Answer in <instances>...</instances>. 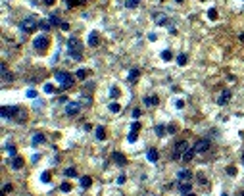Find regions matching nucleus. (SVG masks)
I'll return each mask as SVG.
<instances>
[{
	"label": "nucleus",
	"mask_w": 244,
	"mask_h": 196,
	"mask_svg": "<svg viewBox=\"0 0 244 196\" xmlns=\"http://www.w3.org/2000/svg\"><path fill=\"white\" fill-rule=\"evenodd\" d=\"M146 160H148L150 163H156L158 160H160V154H158L156 148H148V152H146Z\"/></svg>",
	"instance_id": "obj_11"
},
{
	"label": "nucleus",
	"mask_w": 244,
	"mask_h": 196,
	"mask_svg": "<svg viewBox=\"0 0 244 196\" xmlns=\"http://www.w3.org/2000/svg\"><path fill=\"white\" fill-rule=\"evenodd\" d=\"M242 165H244V152H242Z\"/></svg>",
	"instance_id": "obj_52"
},
{
	"label": "nucleus",
	"mask_w": 244,
	"mask_h": 196,
	"mask_svg": "<svg viewBox=\"0 0 244 196\" xmlns=\"http://www.w3.org/2000/svg\"><path fill=\"white\" fill-rule=\"evenodd\" d=\"M87 69H77V73H75V77H77V79H79V81H83V79H87Z\"/></svg>",
	"instance_id": "obj_24"
},
{
	"label": "nucleus",
	"mask_w": 244,
	"mask_h": 196,
	"mask_svg": "<svg viewBox=\"0 0 244 196\" xmlns=\"http://www.w3.org/2000/svg\"><path fill=\"white\" fill-rule=\"evenodd\" d=\"M131 116H133V119H139V117H140V110H137V108H135Z\"/></svg>",
	"instance_id": "obj_39"
},
{
	"label": "nucleus",
	"mask_w": 244,
	"mask_h": 196,
	"mask_svg": "<svg viewBox=\"0 0 244 196\" xmlns=\"http://www.w3.org/2000/svg\"><path fill=\"white\" fill-rule=\"evenodd\" d=\"M46 46H48V37L46 35L35 37V40H33V48L35 50H46Z\"/></svg>",
	"instance_id": "obj_5"
},
{
	"label": "nucleus",
	"mask_w": 244,
	"mask_h": 196,
	"mask_svg": "<svg viewBox=\"0 0 244 196\" xmlns=\"http://www.w3.org/2000/svg\"><path fill=\"white\" fill-rule=\"evenodd\" d=\"M54 79L58 81V85H60V88H62V91H66V88H69L71 85H73V77H71L67 71H56Z\"/></svg>",
	"instance_id": "obj_2"
},
{
	"label": "nucleus",
	"mask_w": 244,
	"mask_h": 196,
	"mask_svg": "<svg viewBox=\"0 0 244 196\" xmlns=\"http://www.w3.org/2000/svg\"><path fill=\"white\" fill-rule=\"evenodd\" d=\"M40 181L42 183H50V171H44V173L40 175Z\"/></svg>",
	"instance_id": "obj_30"
},
{
	"label": "nucleus",
	"mask_w": 244,
	"mask_h": 196,
	"mask_svg": "<svg viewBox=\"0 0 244 196\" xmlns=\"http://www.w3.org/2000/svg\"><path fill=\"white\" fill-rule=\"evenodd\" d=\"M140 75V71H139V69H131V71H129V79H137V77H139Z\"/></svg>",
	"instance_id": "obj_32"
},
{
	"label": "nucleus",
	"mask_w": 244,
	"mask_h": 196,
	"mask_svg": "<svg viewBox=\"0 0 244 196\" xmlns=\"http://www.w3.org/2000/svg\"><path fill=\"white\" fill-rule=\"evenodd\" d=\"M37 27H39V21H37L35 18H27V19H23V23H21V31L23 33H33Z\"/></svg>",
	"instance_id": "obj_3"
},
{
	"label": "nucleus",
	"mask_w": 244,
	"mask_h": 196,
	"mask_svg": "<svg viewBox=\"0 0 244 196\" xmlns=\"http://www.w3.org/2000/svg\"><path fill=\"white\" fill-rule=\"evenodd\" d=\"M185 196H196V194H194V192H188V194H185Z\"/></svg>",
	"instance_id": "obj_50"
},
{
	"label": "nucleus",
	"mask_w": 244,
	"mask_h": 196,
	"mask_svg": "<svg viewBox=\"0 0 244 196\" xmlns=\"http://www.w3.org/2000/svg\"><path fill=\"white\" fill-rule=\"evenodd\" d=\"M240 196H244V192H240Z\"/></svg>",
	"instance_id": "obj_54"
},
{
	"label": "nucleus",
	"mask_w": 244,
	"mask_h": 196,
	"mask_svg": "<svg viewBox=\"0 0 244 196\" xmlns=\"http://www.w3.org/2000/svg\"><path fill=\"white\" fill-rule=\"evenodd\" d=\"M186 62H188V56H186V54H179L177 56V64L179 65H185Z\"/></svg>",
	"instance_id": "obj_26"
},
{
	"label": "nucleus",
	"mask_w": 244,
	"mask_h": 196,
	"mask_svg": "<svg viewBox=\"0 0 244 196\" xmlns=\"http://www.w3.org/2000/svg\"><path fill=\"white\" fill-rule=\"evenodd\" d=\"M175 106H177V108H183V106H185V100H175Z\"/></svg>",
	"instance_id": "obj_46"
},
{
	"label": "nucleus",
	"mask_w": 244,
	"mask_h": 196,
	"mask_svg": "<svg viewBox=\"0 0 244 196\" xmlns=\"http://www.w3.org/2000/svg\"><path fill=\"white\" fill-rule=\"evenodd\" d=\"M137 137H139V131H133V129H131V133L127 135V140H129V142H135Z\"/></svg>",
	"instance_id": "obj_27"
},
{
	"label": "nucleus",
	"mask_w": 244,
	"mask_h": 196,
	"mask_svg": "<svg viewBox=\"0 0 244 196\" xmlns=\"http://www.w3.org/2000/svg\"><path fill=\"white\" fill-rule=\"evenodd\" d=\"M79 108H81L79 102H67L66 104V113L67 116H75V113L79 112Z\"/></svg>",
	"instance_id": "obj_9"
},
{
	"label": "nucleus",
	"mask_w": 244,
	"mask_h": 196,
	"mask_svg": "<svg viewBox=\"0 0 244 196\" xmlns=\"http://www.w3.org/2000/svg\"><path fill=\"white\" fill-rule=\"evenodd\" d=\"M44 92H46V94H54V92H56L54 85H50V83H48V85H44Z\"/></svg>",
	"instance_id": "obj_29"
},
{
	"label": "nucleus",
	"mask_w": 244,
	"mask_h": 196,
	"mask_svg": "<svg viewBox=\"0 0 244 196\" xmlns=\"http://www.w3.org/2000/svg\"><path fill=\"white\" fill-rule=\"evenodd\" d=\"M194 154H196V152H194V148H188L185 154H183V162H190L194 158Z\"/></svg>",
	"instance_id": "obj_19"
},
{
	"label": "nucleus",
	"mask_w": 244,
	"mask_h": 196,
	"mask_svg": "<svg viewBox=\"0 0 244 196\" xmlns=\"http://www.w3.org/2000/svg\"><path fill=\"white\" fill-rule=\"evenodd\" d=\"M60 189H62V192H69V190H71V185H69V183H62V185H60Z\"/></svg>",
	"instance_id": "obj_33"
},
{
	"label": "nucleus",
	"mask_w": 244,
	"mask_h": 196,
	"mask_svg": "<svg viewBox=\"0 0 244 196\" xmlns=\"http://www.w3.org/2000/svg\"><path fill=\"white\" fill-rule=\"evenodd\" d=\"M158 102H160V100H158V96H146L144 98V104L146 106H158Z\"/></svg>",
	"instance_id": "obj_20"
},
{
	"label": "nucleus",
	"mask_w": 244,
	"mask_h": 196,
	"mask_svg": "<svg viewBox=\"0 0 244 196\" xmlns=\"http://www.w3.org/2000/svg\"><path fill=\"white\" fill-rule=\"evenodd\" d=\"M227 173H229L231 177H235V175H237V167H235V165H229V167H227Z\"/></svg>",
	"instance_id": "obj_36"
},
{
	"label": "nucleus",
	"mask_w": 244,
	"mask_h": 196,
	"mask_svg": "<svg viewBox=\"0 0 244 196\" xmlns=\"http://www.w3.org/2000/svg\"><path fill=\"white\" fill-rule=\"evenodd\" d=\"M210 146H211V142L208 140V138H202V140H198L192 148H194V152H196V154H200V152H208Z\"/></svg>",
	"instance_id": "obj_6"
},
{
	"label": "nucleus",
	"mask_w": 244,
	"mask_h": 196,
	"mask_svg": "<svg viewBox=\"0 0 244 196\" xmlns=\"http://www.w3.org/2000/svg\"><path fill=\"white\" fill-rule=\"evenodd\" d=\"M188 150V142L186 140H181V142H177L175 144V152H173V158L175 160H179V158H183V154Z\"/></svg>",
	"instance_id": "obj_4"
},
{
	"label": "nucleus",
	"mask_w": 244,
	"mask_h": 196,
	"mask_svg": "<svg viewBox=\"0 0 244 196\" xmlns=\"http://www.w3.org/2000/svg\"><path fill=\"white\" fill-rule=\"evenodd\" d=\"M44 2H46L48 6H52V4H54V0H44Z\"/></svg>",
	"instance_id": "obj_49"
},
{
	"label": "nucleus",
	"mask_w": 244,
	"mask_h": 196,
	"mask_svg": "<svg viewBox=\"0 0 244 196\" xmlns=\"http://www.w3.org/2000/svg\"><path fill=\"white\" fill-rule=\"evenodd\" d=\"M67 52H69V58L73 60H81L83 58V42H81L77 37H71L69 40H67Z\"/></svg>",
	"instance_id": "obj_1"
},
{
	"label": "nucleus",
	"mask_w": 244,
	"mask_h": 196,
	"mask_svg": "<svg viewBox=\"0 0 244 196\" xmlns=\"http://www.w3.org/2000/svg\"><path fill=\"white\" fill-rule=\"evenodd\" d=\"M179 192L181 194H188L190 190H192V185H190V181H179Z\"/></svg>",
	"instance_id": "obj_10"
},
{
	"label": "nucleus",
	"mask_w": 244,
	"mask_h": 196,
	"mask_svg": "<svg viewBox=\"0 0 244 196\" xmlns=\"http://www.w3.org/2000/svg\"><path fill=\"white\" fill-rule=\"evenodd\" d=\"M117 92H119V91H117V87H112V91H110V96L115 98V96H117Z\"/></svg>",
	"instance_id": "obj_40"
},
{
	"label": "nucleus",
	"mask_w": 244,
	"mask_h": 196,
	"mask_svg": "<svg viewBox=\"0 0 244 196\" xmlns=\"http://www.w3.org/2000/svg\"><path fill=\"white\" fill-rule=\"evenodd\" d=\"M0 69H2V83H4V85L12 83V81H14V75H12V73L8 71V67L2 64V67H0Z\"/></svg>",
	"instance_id": "obj_12"
},
{
	"label": "nucleus",
	"mask_w": 244,
	"mask_h": 196,
	"mask_svg": "<svg viewBox=\"0 0 244 196\" xmlns=\"http://www.w3.org/2000/svg\"><path fill=\"white\" fill-rule=\"evenodd\" d=\"M87 42H88V46H91V48H96V46L100 44L98 33H96V31H91V33H88V39H87Z\"/></svg>",
	"instance_id": "obj_8"
},
{
	"label": "nucleus",
	"mask_w": 244,
	"mask_h": 196,
	"mask_svg": "<svg viewBox=\"0 0 244 196\" xmlns=\"http://www.w3.org/2000/svg\"><path fill=\"white\" fill-rule=\"evenodd\" d=\"M60 27H62V31H69V23H66V21H64Z\"/></svg>",
	"instance_id": "obj_45"
},
{
	"label": "nucleus",
	"mask_w": 244,
	"mask_h": 196,
	"mask_svg": "<svg viewBox=\"0 0 244 196\" xmlns=\"http://www.w3.org/2000/svg\"><path fill=\"white\" fill-rule=\"evenodd\" d=\"M154 21L158 25H167V15L165 14H154Z\"/></svg>",
	"instance_id": "obj_17"
},
{
	"label": "nucleus",
	"mask_w": 244,
	"mask_h": 196,
	"mask_svg": "<svg viewBox=\"0 0 244 196\" xmlns=\"http://www.w3.org/2000/svg\"><path fill=\"white\" fill-rule=\"evenodd\" d=\"M39 27L42 31H50V25H48V23H39Z\"/></svg>",
	"instance_id": "obj_41"
},
{
	"label": "nucleus",
	"mask_w": 244,
	"mask_h": 196,
	"mask_svg": "<svg viewBox=\"0 0 244 196\" xmlns=\"http://www.w3.org/2000/svg\"><path fill=\"white\" fill-rule=\"evenodd\" d=\"M148 39H150V40H156V39H158V35H156V33H150Z\"/></svg>",
	"instance_id": "obj_48"
},
{
	"label": "nucleus",
	"mask_w": 244,
	"mask_h": 196,
	"mask_svg": "<svg viewBox=\"0 0 244 196\" xmlns=\"http://www.w3.org/2000/svg\"><path fill=\"white\" fill-rule=\"evenodd\" d=\"M50 23H52V25H62V21L58 19V15H56V14L50 15Z\"/></svg>",
	"instance_id": "obj_31"
},
{
	"label": "nucleus",
	"mask_w": 244,
	"mask_h": 196,
	"mask_svg": "<svg viewBox=\"0 0 244 196\" xmlns=\"http://www.w3.org/2000/svg\"><path fill=\"white\" fill-rule=\"evenodd\" d=\"M229 100H231V91H223L221 96L217 98V104H219V106H225Z\"/></svg>",
	"instance_id": "obj_15"
},
{
	"label": "nucleus",
	"mask_w": 244,
	"mask_h": 196,
	"mask_svg": "<svg viewBox=\"0 0 244 196\" xmlns=\"http://www.w3.org/2000/svg\"><path fill=\"white\" fill-rule=\"evenodd\" d=\"M18 112H19L18 106H4V108H2V117H4V119H6V117H14Z\"/></svg>",
	"instance_id": "obj_7"
},
{
	"label": "nucleus",
	"mask_w": 244,
	"mask_h": 196,
	"mask_svg": "<svg viewBox=\"0 0 244 196\" xmlns=\"http://www.w3.org/2000/svg\"><path fill=\"white\" fill-rule=\"evenodd\" d=\"M91 185H92V179H91V177H87V175H85V177H81V186H83V189H88Z\"/></svg>",
	"instance_id": "obj_23"
},
{
	"label": "nucleus",
	"mask_w": 244,
	"mask_h": 196,
	"mask_svg": "<svg viewBox=\"0 0 244 196\" xmlns=\"http://www.w3.org/2000/svg\"><path fill=\"white\" fill-rule=\"evenodd\" d=\"M112 160L117 163V165H127V158L123 156V154H119V152H113L112 154Z\"/></svg>",
	"instance_id": "obj_13"
},
{
	"label": "nucleus",
	"mask_w": 244,
	"mask_h": 196,
	"mask_svg": "<svg viewBox=\"0 0 244 196\" xmlns=\"http://www.w3.org/2000/svg\"><path fill=\"white\" fill-rule=\"evenodd\" d=\"M240 40H244V33H242V35H240Z\"/></svg>",
	"instance_id": "obj_51"
},
{
	"label": "nucleus",
	"mask_w": 244,
	"mask_h": 196,
	"mask_svg": "<svg viewBox=\"0 0 244 196\" xmlns=\"http://www.w3.org/2000/svg\"><path fill=\"white\" fill-rule=\"evenodd\" d=\"M160 58H161V60H165V62H169V60L173 58L171 50H164V52H161V54H160Z\"/></svg>",
	"instance_id": "obj_25"
},
{
	"label": "nucleus",
	"mask_w": 244,
	"mask_h": 196,
	"mask_svg": "<svg viewBox=\"0 0 244 196\" xmlns=\"http://www.w3.org/2000/svg\"><path fill=\"white\" fill-rule=\"evenodd\" d=\"M154 131H156L158 137H164V135H165V127H164V125H156V127H154Z\"/></svg>",
	"instance_id": "obj_28"
},
{
	"label": "nucleus",
	"mask_w": 244,
	"mask_h": 196,
	"mask_svg": "<svg viewBox=\"0 0 244 196\" xmlns=\"http://www.w3.org/2000/svg\"><path fill=\"white\" fill-rule=\"evenodd\" d=\"M8 152H10V156H15V146H6Z\"/></svg>",
	"instance_id": "obj_43"
},
{
	"label": "nucleus",
	"mask_w": 244,
	"mask_h": 196,
	"mask_svg": "<svg viewBox=\"0 0 244 196\" xmlns=\"http://www.w3.org/2000/svg\"><path fill=\"white\" fill-rule=\"evenodd\" d=\"M177 179L179 181H190V179H192V173H190L188 169H181L177 173Z\"/></svg>",
	"instance_id": "obj_16"
},
{
	"label": "nucleus",
	"mask_w": 244,
	"mask_h": 196,
	"mask_svg": "<svg viewBox=\"0 0 244 196\" xmlns=\"http://www.w3.org/2000/svg\"><path fill=\"white\" fill-rule=\"evenodd\" d=\"M140 4V0H127V4H125V6L127 8H137Z\"/></svg>",
	"instance_id": "obj_34"
},
{
	"label": "nucleus",
	"mask_w": 244,
	"mask_h": 196,
	"mask_svg": "<svg viewBox=\"0 0 244 196\" xmlns=\"http://www.w3.org/2000/svg\"><path fill=\"white\" fill-rule=\"evenodd\" d=\"M27 98H37V91H35V88H29V91H27Z\"/></svg>",
	"instance_id": "obj_38"
},
{
	"label": "nucleus",
	"mask_w": 244,
	"mask_h": 196,
	"mask_svg": "<svg viewBox=\"0 0 244 196\" xmlns=\"http://www.w3.org/2000/svg\"><path fill=\"white\" fill-rule=\"evenodd\" d=\"M23 163H25V162H23V158H19V156H14V158L10 160L12 169H21V167H23Z\"/></svg>",
	"instance_id": "obj_14"
},
{
	"label": "nucleus",
	"mask_w": 244,
	"mask_h": 196,
	"mask_svg": "<svg viewBox=\"0 0 244 196\" xmlns=\"http://www.w3.org/2000/svg\"><path fill=\"white\" fill-rule=\"evenodd\" d=\"M94 133H96V138H98V140H104V137H106V131H104V125H98V127L94 129Z\"/></svg>",
	"instance_id": "obj_18"
},
{
	"label": "nucleus",
	"mask_w": 244,
	"mask_h": 196,
	"mask_svg": "<svg viewBox=\"0 0 244 196\" xmlns=\"http://www.w3.org/2000/svg\"><path fill=\"white\" fill-rule=\"evenodd\" d=\"M108 110H110L112 113H119V112H121V104H117V102H112V104L108 106Z\"/></svg>",
	"instance_id": "obj_21"
},
{
	"label": "nucleus",
	"mask_w": 244,
	"mask_h": 196,
	"mask_svg": "<svg viewBox=\"0 0 244 196\" xmlns=\"http://www.w3.org/2000/svg\"><path fill=\"white\" fill-rule=\"evenodd\" d=\"M64 175H66V177H75V169H73V167H67V169L66 171H64Z\"/></svg>",
	"instance_id": "obj_35"
},
{
	"label": "nucleus",
	"mask_w": 244,
	"mask_h": 196,
	"mask_svg": "<svg viewBox=\"0 0 244 196\" xmlns=\"http://www.w3.org/2000/svg\"><path fill=\"white\" fill-rule=\"evenodd\" d=\"M208 18H210V19H215V18H217V10H213V8H211V10L208 12Z\"/></svg>",
	"instance_id": "obj_37"
},
{
	"label": "nucleus",
	"mask_w": 244,
	"mask_h": 196,
	"mask_svg": "<svg viewBox=\"0 0 244 196\" xmlns=\"http://www.w3.org/2000/svg\"><path fill=\"white\" fill-rule=\"evenodd\" d=\"M39 144H44V135H35L33 137V146H39Z\"/></svg>",
	"instance_id": "obj_22"
},
{
	"label": "nucleus",
	"mask_w": 244,
	"mask_h": 196,
	"mask_svg": "<svg viewBox=\"0 0 244 196\" xmlns=\"http://www.w3.org/2000/svg\"><path fill=\"white\" fill-rule=\"evenodd\" d=\"M12 190H14V186H12V185H4L2 192H12Z\"/></svg>",
	"instance_id": "obj_42"
},
{
	"label": "nucleus",
	"mask_w": 244,
	"mask_h": 196,
	"mask_svg": "<svg viewBox=\"0 0 244 196\" xmlns=\"http://www.w3.org/2000/svg\"><path fill=\"white\" fill-rule=\"evenodd\" d=\"M175 131H177V129H175V125H169V127H167V133H171V135H173Z\"/></svg>",
	"instance_id": "obj_47"
},
{
	"label": "nucleus",
	"mask_w": 244,
	"mask_h": 196,
	"mask_svg": "<svg viewBox=\"0 0 244 196\" xmlns=\"http://www.w3.org/2000/svg\"><path fill=\"white\" fill-rule=\"evenodd\" d=\"M131 129H133V131H139V129H140V123H139V121H135V123L131 125Z\"/></svg>",
	"instance_id": "obj_44"
},
{
	"label": "nucleus",
	"mask_w": 244,
	"mask_h": 196,
	"mask_svg": "<svg viewBox=\"0 0 244 196\" xmlns=\"http://www.w3.org/2000/svg\"><path fill=\"white\" fill-rule=\"evenodd\" d=\"M175 2H179V4H181V2H183V0H175Z\"/></svg>",
	"instance_id": "obj_53"
}]
</instances>
